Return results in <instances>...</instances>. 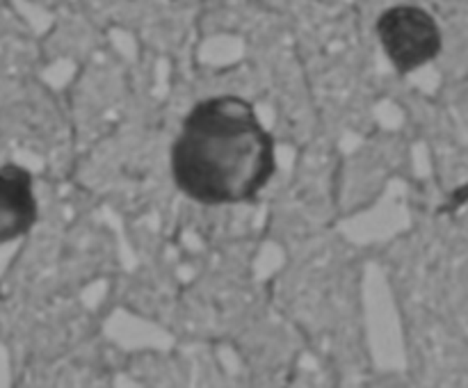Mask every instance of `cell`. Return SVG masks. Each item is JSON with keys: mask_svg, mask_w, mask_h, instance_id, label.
<instances>
[{"mask_svg": "<svg viewBox=\"0 0 468 388\" xmlns=\"http://www.w3.org/2000/svg\"><path fill=\"white\" fill-rule=\"evenodd\" d=\"M377 39L397 74H411L441 53L436 19L422 7L395 5L377 19Z\"/></svg>", "mask_w": 468, "mask_h": 388, "instance_id": "cell-2", "label": "cell"}, {"mask_svg": "<svg viewBox=\"0 0 468 388\" xmlns=\"http://www.w3.org/2000/svg\"><path fill=\"white\" fill-rule=\"evenodd\" d=\"M39 204L30 169L0 162V247L30 233L37 224Z\"/></svg>", "mask_w": 468, "mask_h": 388, "instance_id": "cell-3", "label": "cell"}, {"mask_svg": "<svg viewBox=\"0 0 468 388\" xmlns=\"http://www.w3.org/2000/svg\"><path fill=\"white\" fill-rule=\"evenodd\" d=\"M170 167L174 185L194 204H249L275 179L277 142L249 101L217 94L183 117Z\"/></svg>", "mask_w": 468, "mask_h": 388, "instance_id": "cell-1", "label": "cell"}]
</instances>
